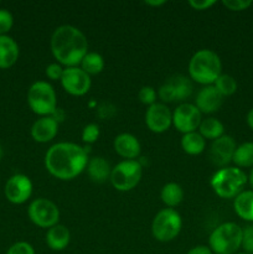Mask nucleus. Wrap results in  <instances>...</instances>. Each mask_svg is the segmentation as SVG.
<instances>
[{
  "label": "nucleus",
  "instance_id": "obj_37",
  "mask_svg": "<svg viewBox=\"0 0 253 254\" xmlns=\"http://www.w3.org/2000/svg\"><path fill=\"white\" fill-rule=\"evenodd\" d=\"M186 254H213L212 251L207 246H196L192 247Z\"/></svg>",
  "mask_w": 253,
  "mask_h": 254
},
{
  "label": "nucleus",
  "instance_id": "obj_24",
  "mask_svg": "<svg viewBox=\"0 0 253 254\" xmlns=\"http://www.w3.org/2000/svg\"><path fill=\"white\" fill-rule=\"evenodd\" d=\"M181 148L189 155H200L206 148V140L198 131L183 134L181 138Z\"/></svg>",
  "mask_w": 253,
  "mask_h": 254
},
{
  "label": "nucleus",
  "instance_id": "obj_17",
  "mask_svg": "<svg viewBox=\"0 0 253 254\" xmlns=\"http://www.w3.org/2000/svg\"><path fill=\"white\" fill-rule=\"evenodd\" d=\"M114 151L124 160H136L141 151L140 143L133 134L122 133L116 136L113 141Z\"/></svg>",
  "mask_w": 253,
  "mask_h": 254
},
{
  "label": "nucleus",
  "instance_id": "obj_34",
  "mask_svg": "<svg viewBox=\"0 0 253 254\" xmlns=\"http://www.w3.org/2000/svg\"><path fill=\"white\" fill-rule=\"evenodd\" d=\"M63 66L60 64L59 62H54V64H50L49 66L45 69V73H46L47 78H50L51 81H61L62 74H63Z\"/></svg>",
  "mask_w": 253,
  "mask_h": 254
},
{
  "label": "nucleus",
  "instance_id": "obj_21",
  "mask_svg": "<svg viewBox=\"0 0 253 254\" xmlns=\"http://www.w3.org/2000/svg\"><path fill=\"white\" fill-rule=\"evenodd\" d=\"M87 173L93 183L102 184L111 178L112 168L103 156H94L87 164Z\"/></svg>",
  "mask_w": 253,
  "mask_h": 254
},
{
  "label": "nucleus",
  "instance_id": "obj_39",
  "mask_svg": "<svg viewBox=\"0 0 253 254\" xmlns=\"http://www.w3.org/2000/svg\"><path fill=\"white\" fill-rule=\"evenodd\" d=\"M247 124L251 129L253 130V108L248 112L247 114Z\"/></svg>",
  "mask_w": 253,
  "mask_h": 254
},
{
  "label": "nucleus",
  "instance_id": "obj_1",
  "mask_svg": "<svg viewBox=\"0 0 253 254\" xmlns=\"http://www.w3.org/2000/svg\"><path fill=\"white\" fill-rule=\"evenodd\" d=\"M87 150L69 141L56 143L46 151L45 168L59 180H73L81 175L88 164Z\"/></svg>",
  "mask_w": 253,
  "mask_h": 254
},
{
  "label": "nucleus",
  "instance_id": "obj_11",
  "mask_svg": "<svg viewBox=\"0 0 253 254\" xmlns=\"http://www.w3.org/2000/svg\"><path fill=\"white\" fill-rule=\"evenodd\" d=\"M61 86L68 94L81 97L88 93L92 86V79L81 67H64L61 78Z\"/></svg>",
  "mask_w": 253,
  "mask_h": 254
},
{
  "label": "nucleus",
  "instance_id": "obj_16",
  "mask_svg": "<svg viewBox=\"0 0 253 254\" xmlns=\"http://www.w3.org/2000/svg\"><path fill=\"white\" fill-rule=\"evenodd\" d=\"M223 102V97L220 92L215 88L213 84L203 86L196 94L195 106L201 114H212L221 108Z\"/></svg>",
  "mask_w": 253,
  "mask_h": 254
},
{
  "label": "nucleus",
  "instance_id": "obj_14",
  "mask_svg": "<svg viewBox=\"0 0 253 254\" xmlns=\"http://www.w3.org/2000/svg\"><path fill=\"white\" fill-rule=\"evenodd\" d=\"M32 195V183L29 176L16 174L7 180L5 185V196L14 205L26 202Z\"/></svg>",
  "mask_w": 253,
  "mask_h": 254
},
{
  "label": "nucleus",
  "instance_id": "obj_20",
  "mask_svg": "<svg viewBox=\"0 0 253 254\" xmlns=\"http://www.w3.org/2000/svg\"><path fill=\"white\" fill-rule=\"evenodd\" d=\"M19 59V46L12 37L0 36V68L14 66Z\"/></svg>",
  "mask_w": 253,
  "mask_h": 254
},
{
  "label": "nucleus",
  "instance_id": "obj_41",
  "mask_svg": "<svg viewBox=\"0 0 253 254\" xmlns=\"http://www.w3.org/2000/svg\"><path fill=\"white\" fill-rule=\"evenodd\" d=\"M2 155H4V151H2V146L0 145V159L2 158Z\"/></svg>",
  "mask_w": 253,
  "mask_h": 254
},
{
  "label": "nucleus",
  "instance_id": "obj_5",
  "mask_svg": "<svg viewBox=\"0 0 253 254\" xmlns=\"http://www.w3.org/2000/svg\"><path fill=\"white\" fill-rule=\"evenodd\" d=\"M242 245V228L235 222L217 226L208 238V247L215 254H236Z\"/></svg>",
  "mask_w": 253,
  "mask_h": 254
},
{
  "label": "nucleus",
  "instance_id": "obj_38",
  "mask_svg": "<svg viewBox=\"0 0 253 254\" xmlns=\"http://www.w3.org/2000/svg\"><path fill=\"white\" fill-rule=\"evenodd\" d=\"M144 4L148 5V6L158 7V6H161V5H165L166 1H164V0H146Z\"/></svg>",
  "mask_w": 253,
  "mask_h": 254
},
{
  "label": "nucleus",
  "instance_id": "obj_29",
  "mask_svg": "<svg viewBox=\"0 0 253 254\" xmlns=\"http://www.w3.org/2000/svg\"><path fill=\"white\" fill-rule=\"evenodd\" d=\"M99 133H101V131H99V127L97 126V124H87L83 128V130H82V140H83V143L91 145V144L96 143V141L98 140Z\"/></svg>",
  "mask_w": 253,
  "mask_h": 254
},
{
  "label": "nucleus",
  "instance_id": "obj_33",
  "mask_svg": "<svg viewBox=\"0 0 253 254\" xmlns=\"http://www.w3.org/2000/svg\"><path fill=\"white\" fill-rule=\"evenodd\" d=\"M252 0H223L222 5L231 11H243L252 5Z\"/></svg>",
  "mask_w": 253,
  "mask_h": 254
},
{
  "label": "nucleus",
  "instance_id": "obj_10",
  "mask_svg": "<svg viewBox=\"0 0 253 254\" xmlns=\"http://www.w3.org/2000/svg\"><path fill=\"white\" fill-rule=\"evenodd\" d=\"M192 82L184 74H174L159 88L158 96L164 103L183 102L192 94Z\"/></svg>",
  "mask_w": 253,
  "mask_h": 254
},
{
  "label": "nucleus",
  "instance_id": "obj_12",
  "mask_svg": "<svg viewBox=\"0 0 253 254\" xmlns=\"http://www.w3.org/2000/svg\"><path fill=\"white\" fill-rule=\"evenodd\" d=\"M202 122V114L193 103H181L173 112V126L180 133L196 131Z\"/></svg>",
  "mask_w": 253,
  "mask_h": 254
},
{
  "label": "nucleus",
  "instance_id": "obj_4",
  "mask_svg": "<svg viewBox=\"0 0 253 254\" xmlns=\"http://www.w3.org/2000/svg\"><path fill=\"white\" fill-rule=\"evenodd\" d=\"M248 183L245 171L236 166H226L216 171L211 179L213 192L221 198H235Z\"/></svg>",
  "mask_w": 253,
  "mask_h": 254
},
{
  "label": "nucleus",
  "instance_id": "obj_3",
  "mask_svg": "<svg viewBox=\"0 0 253 254\" xmlns=\"http://www.w3.org/2000/svg\"><path fill=\"white\" fill-rule=\"evenodd\" d=\"M222 62L215 51L208 49L195 52L189 62V76L196 83L211 86L220 77Z\"/></svg>",
  "mask_w": 253,
  "mask_h": 254
},
{
  "label": "nucleus",
  "instance_id": "obj_8",
  "mask_svg": "<svg viewBox=\"0 0 253 254\" xmlns=\"http://www.w3.org/2000/svg\"><path fill=\"white\" fill-rule=\"evenodd\" d=\"M143 176V165L139 160H123L112 168V186L116 190L126 192L130 191L140 183Z\"/></svg>",
  "mask_w": 253,
  "mask_h": 254
},
{
  "label": "nucleus",
  "instance_id": "obj_30",
  "mask_svg": "<svg viewBox=\"0 0 253 254\" xmlns=\"http://www.w3.org/2000/svg\"><path fill=\"white\" fill-rule=\"evenodd\" d=\"M139 101L141 102L145 106H153L154 103H156V92L153 87L150 86H144L141 87L140 91L138 93Z\"/></svg>",
  "mask_w": 253,
  "mask_h": 254
},
{
  "label": "nucleus",
  "instance_id": "obj_18",
  "mask_svg": "<svg viewBox=\"0 0 253 254\" xmlns=\"http://www.w3.org/2000/svg\"><path fill=\"white\" fill-rule=\"evenodd\" d=\"M59 133V122L52 116L41 117L31 127V136L36 143H49Z\"/></svg>",
  "mask_w": 253,
  "mask_h": 254
},
{
  "label": "nucleus",
  "instance_id": "obj_2",
  "mask_svg": "<svg viewBox=\"0 0 253 254\" xmlns=\"http://www.w3.org/2000/svg\"><path fill=\"white\" fill-rule=\"evenodd\" d=\"M51 52L60 64L76 67L88 54V41L83 32L72 25H61L51 36Z\"/></svg>",
  "mask_w": 253,
  "mask_h": 254
},
{
  "label": "nucleus",
  "instance_id": "obj_15",
  "mask_svg": "<svg viewBox=\"0 0 253 254\" xmlns=\"http://www.w3.org/2000/svg\"><path fill=\"white\" fill-rule=\"evenodd\" d=\"M237 145L231 135H222L212 141L210 149V159L215 165L226 168L232 161Z\"/></svg>",
  "mask_w": 253,
  "mask_h": 254
},
{
  "label": "nucleus",
  "instance_id": "obj_42",
  "mask_svg": "<svg viewBox=\"0 0 253 254\" xmlns=\"http://www.w3.org/2000/svg\"><path fill=\"white\" fill-rule=\"evenodd\" d=\"M236 254H248V253H245V252H242V253H236Z\"/></svg>",
  "mask_w": 253,
  "mask_h": 254
},
{
  "label": "nucleus",
  "instance_id": "obj_6",
  "mask_svg": "<svg viewBox=\"0 0 253 254\" xmlns=\"http://www.w3.org/2000/svg\"><path fill=\"white\" fill-rule=\"evenodd\" d=\"M27 103L37 116H52L57 109V96L54 87L46 81L32 83L27 91Z\"/></svg>",
  "mask_w": 253,
  "mask_h": 254
},
{
  "label": "nucleus",
  "instance_id": "obj_36",
  "mask_svg": "<svg viewBox=\"0 0 253 254\" xmlns=\"http://www.w3.org/2000/svg\"><path fill=\"white\" fill-rule=\"evenodd\" d=\"M215 4V0H190V1H189V5H190L193 10H198V11L208 10Z\"/></svg>",
  "mask_w": 253,
  "mask_h": 254
},
{
  "label": "nucleus",
  "instance_id": "obj_27",
  "mask_svg": "<svg viewBox=\"0 0 253 254\" xmlns=\"http://www.w3.org/2000/svg\"><path fill=\"white\" fill-rule=\"evenodd\" d=\"M79 67L89 76L98 74L104 68V59L102 57V55L97 54V52H88L83 57Z\"/></svg>",
  "mask_w": 253,
  "mask_h": 254
},
{
  "label": "nucleus",
  "instance_id": "obj_22",
  "mask_svg": "<svg viewBox=\"0 0 253 254\" xmlns=\"http://www.w3.org/2000/svg\"><path fill=\"white\" fill-rule=\"evenodd\" d=\"M236 215L242 220L253 222V190H243L233 201Z\"/></svg>",
  "mask_w": 253,
  "mask_h": 254
},
{
  "label": "nucleus",
  "instance_id": "obj_28",
  "mask_svg": "<svg viewBox=\"0 0 253 254\" xmlns=\"http://www.w3.org/2000/svg\"><path fill=\"white\" fill-rule=\"evenodd\" d=\"M213 86H215V88L220 92L222 97L232 96V94H235L236 91H237V81H236L235 77H232L231 74L221 73L220 77L215 81Z\"/></svg>",
  "mask_w": 253,
  "mask_h": 254
},
{
  "label": "nucleus",
  "instance_id": "obj_13",
  "mask_svg": "<svg viewBox=\"0 0 253 254\" xmlns=\"http://www.w3.org/2000/svg\"><path fill=\"white\" fill-rule=\"evenodd\" d=\"M145 124L153 133L161 134L173 126V113L165 103H154L145 112Z\"/></svg>",
  "mask_w": 253,
  "mask_h": 254
},
{
  "label": "nucleus",
  "instance_id": "obj_25",
  "mask_svg": "<svg viewBox=\"0 0 253 254\" xmlns=\"http://www.w3.org/2000/svg\"><path fill=\"white\" fill-rule=\"evenodd\" d=\"M198 133L202 135L205 140L210 139L213 141L225 135V127L217 118L210 117V118L202 119L200 127H198Z\"/></svg>",
  "mask_w": 253,
  "mask_h": 254
},
{
  "label": "nucleus",
  "instance_id": "obj_7",
  "mask_svg": "<svg viewBox=\"0 0 253 254\" xmlns=\"http://www.w3.org/2000/svg\"><path fill=\"white\" fill-rule=\"evenodd\" d=\"M183 228V218L174 208H163L151 222L153 237L159 242H170L175 240Z\"/></svg>",
  "mask_w": 253,
  "mask_h": 254
},
{
  "label": "nucleus",
  "instance_id": "obj_31",
  "mask_svg": "<svg viewBox=\"0 0 253 254\" xmlns=\"http://www.w3.org/2000/svg\"><path fill=\"white\" fill-rule=\"evenodd\" d=\"M14 25V17L6 9H0V36L6 35Z\"/></svg>",
  "mask_w": 253,
  "mask_h": 254
},
{
  "label": "nucleus",
  "instance_id": "obj_23",
  "mask_svg": "<svg viewBox=\"0 0 253 254\" xmlns=\"http://www.w3.org/2000/svg\"><path fill=\"white\" fill-rule=\"evenodd\" d=\"M160 198L168 208H174L180 205L184 200V190L179 184L168 183L163 186Z\"/></svg>",
  "mask_w": 253,
  "mask_h": 254
},
{
  "label": "nucleus",
  "instance_id": "obj_26",
  "mask_svg": "<svg viewBox=\"0 0 253 254\" xmlns=\"http://www.w3.org/2000/svg\"><path fill=\"white\" fill-rule=\"evenodd\" d=\"M232 161L236 168H253V141H246L238 145Z\"/></svg>",
  "mask_w": 253,
  "mask_h": 254
},
{
  "label": "nucleus",
  "instance_id": "obj_32",
  "mask_svg": "<svg viewBox=\"0 0 253 254\" xmlns=\"http://www.w3.org/2000/svg\"><path fill=\"white\" fill-rule=\"evenodd\" d=\"M241 248H243L245 253L253 254V223L247 226L246 228H242V245Z\"/></svg>",
  "mask_w": 253,
  "mask_h": 254
},
{
  "label": "nucleus",
  "instance_id": "obj_19",
  "mask_svg": "<svg viewBox=\"0 0 253 254\" xmlns=\"http://www.w3.org/2000/svg\"><path fill=\"white\" fill-rule=\"evenodd\" d=\"M69 242H71V233L66 226L59 223L47 230L46 245L49 246L50 250L60 252V251L66 250Z\"/></svg>",
  "mask_w": 253,
  "mask_h": 254
},
{
  "label": "nucleus",
  "instance_id": "obj_9",
  "mask_svg": "<svg viewBox=\"0 0 253 254\" xmlns=\"http://www.w3.org/2000/svg\"><path fill=\"white\" fill-rule=\"evenodd\" d=\"M27 215L31 222L40 228H51L59 225L60 210L49 198L40 197L32 201L27 208Z\"/></svg>",
  "mask_w": 253,
  "mask_h": 254
},
{
  "label": "nucleus",
  "instance_id": "obj_40",
  "mask_svg": "<svg viewBox=\"0 0 253 254\" xmlns=\"http://www.w3.org/2000/svg\"><path fill=\"white\" fill-rule=\"evenodd\" d=\"M248 183H250L251 188H252V190H253V168H252V170H251L250 176H248Z\"/></svg>",
  "mask_w": 253,
  "mask_h": 254
},
{
  "label": "nucleus",
  "instance_id": "obj_35",
  "mask_svg": "<svg viewBox=\"0 0 253 254\" xmlns=\"http://www.w3.org/2000/svg\"><path fill=\"white\" fill-rule=\"evenodd\" d=\"M6 254H35V250L30 243L16 242L7 250Z\"/></svg>",
  "mask_w": 253,
  "mask_h": 254
}]
</instances>
